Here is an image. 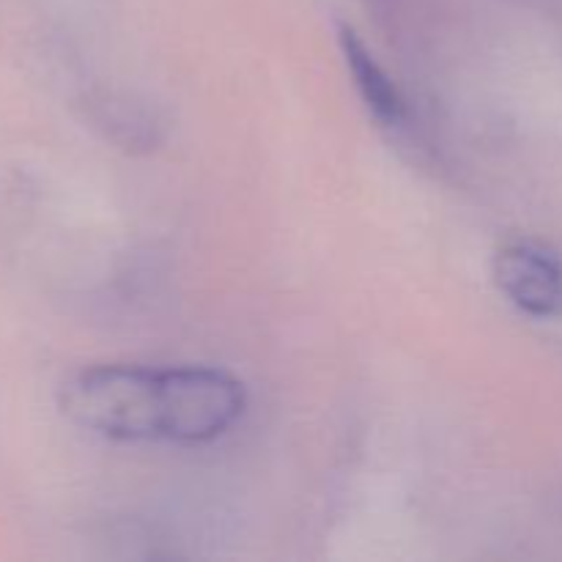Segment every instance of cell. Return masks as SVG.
Listing matches in <instances>:
<instances>
[{
  "label": "cell",
  "mask_w": 562,
  "mask_h": 562,
  "mask_svg": "<svg viewBox=\"0 0 562 562\" xmlns=\"http://www.w3.org/2000/svg\"><path fill=\"white\" fill-rule=\"evenodd\" d=\"M340 49H344L346 69H349L351 80H355L357 93H360L362 104L371 110L376 121L384 126H398L406 121V102L401 97L398 86L390 80L387 71L382 69L371 49L362 44L351 27H340Z\"/></svg>",
  "instance_id": "3"
},
{
  "label": "cell",
  "mask_w": 562,
  "mask_h": 562,
  "mask_svg": "<svg viewBox=\"0 0 562 562\" xmlns=\"http://www.w3.org/2000/svg\"><path fill=\"white\" fill-rule=\"evenodd\" d=\"M60 406L71 423L115 442L203 445L241 420L247 393L223 368L97 366L64 384Z\"/></svg>",
  "instance_id": "1"
},
{
  "label": "cell",
  "mask_w": 562,
  "mask_h": 562,
  "mask_svg": "<svg viewBox=\"0 0 562 562\" xmlns=\"http://www.w3.org/2000/svg\"><path fill=\"white\" fill-rule=\"evenodd\" d=\"M503 294L532 318L562 316V258L538 241H510L494 258Z\"/></svg>",
  "instance_id": "2"
}]
</instances>
